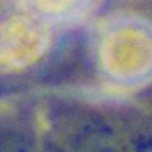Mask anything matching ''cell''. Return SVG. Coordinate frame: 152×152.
I'll return each mask as SVG.
<instances>
[{"instance_id": "6da1fadb", "label": "cell", "mask_w": 152, "mask_h": 152, "mask_svg": "<svg viewBox=\"0 0 152 152\" xmlns=\"http://www.w3.org/2000/svg\"><path fill=\"white\" fill-rule=\"evenodd\" d=\"M59 132L57 152H132L122 132L99 115L81 116Z\"/></svg>"}, {"instance_id": "7a4b0ae2", "label": "cell", "mask_w": 152, "mask_h": 152, "mask_svg": "<svg viewBox=\"0 0 152 152\" xmlns=\"http://www.w3.org/2000/svg\"><path fill=\"white\" fill-rule=\"evenodd\" d=\"M0 152H31V147L18 134L0 132Z\"/></svg>"}, {"instance_id": "3957f363", "label": "cell", "mask_w": 152, "mask_h": 152, "mask_svg": "<svg viewBox=\"0 0 152 152\" xmlns=\"http://www.w3.org/2000/svg\"><path fill=\"white\" fill-rule=\"evenodd\" d=\"M132 152H152V138L141 140L140 143H136L132 147Z\"/></svg>"}]
</instances>
